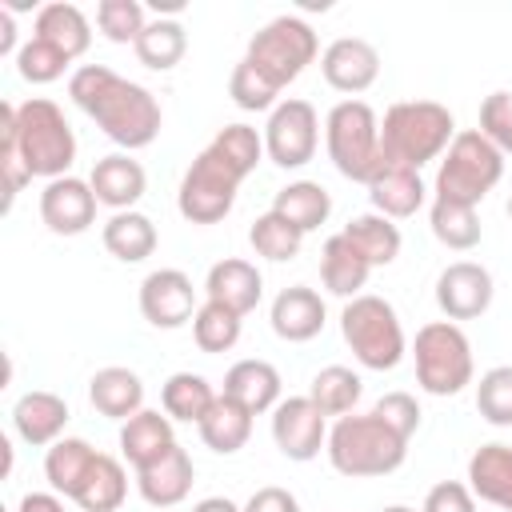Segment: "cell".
Returning <instances> with one entry per match:
<instances>
[{
  "label": "cell",
  "mask_w": 512,
  "mask_h": 512,
  "mask_svg": "<svg viewBox=\"0 0 512 512\" xmlns=\"http://www.w3.org/2000/svg\"><path fill=\"white\" fill-rule=\"evenodd\" d=\"M412 360H416V384L428 396H456L476 376L472 340L452 320L424 324L416 332V340H412Z\"/></svg>",
  "instance_id": "obj_8"
},
{
  "label": "cell",
  "mask_w": 512,
  "mask_h": 512,
  "mask_svg": "<svg viewBox=\"0 0 512 512\" xmlns=\"http://www.w3.org/2000/svg\"><path fill=\"white\" fill-rule=\"evenodd\" d=\"M176 448V432H172V416L156 412V408H140L136 416H128L120 424V456L140 472L156 460H164Z\"/></svg>",
  "instance_id": "obj_22"
},
{
  "label": "cell",
  "mask_w": 512,
  "mask_h": 512,
  "mask_svg": "<svg viewBox=\"0 0 512 512\" xmlns=\"http://www.w3.org/2000/svg\"><path fill=\"white\" fill-rule=\"evenodd\" d=\"M268 320H272V332L288 344H308L324 332V320H328V308H324V296L308 284H292V288H280L272 308H268Z\"/></svg>",
  "instance_id": "obj_18"
},
{
  "label": "cell",
  "mask_w": 512,
  "mask_h": 512,
  "mask_svg": "<svg viewBox=\"0 0 512 512\" xmlns=\"http://www.w3.org/2000/svg\"><path fill=\"white\" fill-rule=\"evenodd\" d=\"M476 412L492 428H512V364H496L476 384Z\"/></svg>",
  "instance_id": "obj_42"
},
{
  "label": "cell",
  "mask_w": 512,
  "mask_h": 512,
  "mask_svg": "<svg viewBox=\"0 0 512 512\" xmlns=\"http://www.w3.org/2000/svg\"><path fill=\"white\" fill-rule=\"evenodd\" d=\"M20 44H16V20H12V8H0V56H16Z\"/></svg>",
  "instance_id": "obj_51"
},
{
  "label": "cell",
  "mask_w": 512,
  "mask_h": 512,
  "mask_svg": "<svg viewBox=\"0 0 512 512\" xmlns=\"http://www.w3.org/2000/svg\"><path fill=\"white\" fill-rule=\"evenodd\" d=\"M456 140V116L440 100H400L380 120V156L408 168L440 160Z\"/></svg>",
  "instance_id": "obj_4"
},
{
  "label": "cell",
  "mask_w": 512,
  "mask_h": 512,
  "mask_svg": "<svg viewBox=\"0 0 512 512\" xmlns=\"http://www.w3.org/2000/svg\"><path fill=\"white\" fill-rule=\"evenodd\" d=\"M196 288H192V276L180 272V268H156L140 280V316L152 324V328H184L192 324L196 316Z\"/></svg>",
  "instance_id": "obj_13"
},
{
  "label": "cell",
  "mask_w": 512,
  "mask_h": 512,
  "mask_svg": "<svg viewBox=\"0 0 512 512\" xmlns=\"http://www.w3.org/2000/svg\"><path fill=\"white\" fill-rule=\"evenodd\" d=\"M496 284L492 272L476 260H456L436 276V308L444 312V320H476L492 308Z\"/></svg>",
  "instance_id": "obj_14"
},
{
  "label": "cell",
  "mask_w": 512,
  "mask_h": 512,
  "mask_svg": "<svg viewBox=\"0 0 512 512\" xmlns=\"http://www.w3.org/2000/svg\"><path fill=\"white\" fill-rule=\"evenodd\" d=\"M248 176L236 172L216 148H204L196 152V160L188 164V172L180 176V188H176V208L188 224H220L232 204H236V192Z\"/></svg>",
  "instance_id": "obj_10"
},
{
  "label": "cell",
  "mask_w": 512,
  "mask_h": 512,
  "mask_svg": "<svg viewBox=\"0 0 512 512\" xmlns=\"http://www.w3.org/2000/svg\"><path fill=\"white\" fill-rule=\"evenodd\" d=\"M208 148H216L236 172H244V176H252L256 172V164L264 160V132H256L252 124H224L216 136H212V144Z\"/></svg>",
  "instance_id": "obj_41"
},
{
  "label": "cell",
  "mask_w": 512,
  "mask_h": 512,
  "mask_svg": "<svg viewBox=\"0 0 512 512\" xmlns=\"http://www.w3.org/2000/svg\"><path fill=\"white\" fill-rule=\"evenodd\" d=\"M340 336L352 348V356L360 360V368H368V372H392L408 352L404 324H400L396 308L376 292H360V296L344 300Z\"/></svg>",
  "instance_id": "obj_5"
},
{
  "label": "cell",
  "mask_w": 512,
  "mask_h": 512,
  "mask_svg": "<svg viewBox=\"0 0 512 512\" xmlns=\"http://www.w3.org/2000/svg\"><path fill=\"white\" fill-rule=\"evenodd\" d=\"M16 156L28 176L60 180L72 176L76 164V132L64 116V108L48 96H28L24 104L4 100L0 104V160Z\"/></svg>",
  "instance_id": "obj_2"
},
{
  "label": "cell",
  "mask_w": 512,
  "mask_h": 512,
  "mask_svg": "<svg viewBox=\"0 0 512 512\" xmlns=\"http://www.w3.org/2000/svg\"><path fill=\"white\" fill-rule=\"evenodd\" d=\"M328 464L348 480L388 476L408 460V440L376 412H348L328 428Z\"/></svg>",
  "instance_id": "obj_3"
},
{
  "label": "cell",
  "mask_w": 512,
  "mask_h": 512,
  "mask_svg": "<svg viewBox=\"0 0 512 512\" xmlns=\"http://www.w3.org/2000/svg\"><path fill=\"white\" fill-rule=\"evenodd\" d=\"M508 220H512V196H508Z\"/></svg>",
  "instance_id": "obj_54"
},
{
  "label": "cell",
  "mask_w": 512,
  "mask_h": 512,
  "mask_svg": "<svg viewBox=\"0 0 512 512\" xmlns=\"http://www.w3.org/2000/svg\"><path fill=\"white\" fill-rule=\"evenodd\" d=\"M32 36L56 44L68 60H80L92 44V20L76 8V4H64V0H52L44 8H36V20H32Z\"/></svg>",
  "instance_id": "obj_27"
},
{
  "label": "cell",
  "mask_w": 512,
  "mask_h": 512,
  "mask_svg": "<svg viewBox=\"0 0 512 512\" xmlns=\"http://www.w3.org/2000/svg\"><path fill=\"white\" fill-rule=\"evenodd\" d=\"M380 512H416V508H408V504H388V508H380Z\"/></svg>",
  "instance_id": "obj_53"
},
{
  "label": "cell",
  "mask_w": 512,
  "mask_h": 512,
  "mask_svg": "<svg viewBox=\"0 0 512 512\" xmlns=\"http://www.w3.org/2000/svg\"><path fill=\"white\" fill-rule=\"evenodd\" d=\"M468 488L476 500L512 512V444H480L468 456Z\"/></svg>",
  "instance_id": "obj_24"
},
{
  "label": "cell",
  "mask_w": 512,
  "mask_h": 512,
  "mask_svg": "<svg viewBox=\"0 0 512 512\" xmlns=\"http://www.w3.org/2000/svg\"><path fill=\"white\" fill-rule=\"evenodd\" d=\"M420 512H476V496L464 480H440L428 488Z\"/></svg>",
  "instance_id": "obj_48"
},
{
  "label": "cell",
  "mask_w": 512,
  "mask_h": 512,
  "mask_svg": "<svg viewBox=\"0 0 512 512\" xmlns=\"http://www.w3.org/2000/svg\"><path fill=\"white\" fill-rule=\"evenodd\" d=\"M68 56L56 48V44H48V40H40V36H28L24 44H20V52H16V72L28 80V84H52V80H60L64 72H68Z\"/></svg>",
  "instance_id": "obj_44"
},
{
  "label": "cell",
  "mask_w": 512,
  "mask_h": 512,
  "mask_svg": "<svg viewBox=\"0 0 512 512\" xmlns=\"http://www.w3.org/2000/svg\"><path fill=\"white\" fill-rule=\"evenodd\" d=\"M320 148V116L308 100L300 96H284L272 112H268V124H264V156L284 168V172H296L304 168Z\"/></svg>",
  "instance_id": "obj_11"
},
{
  "label": "cell",
  "mask_w": 512,
  "mask_h": 512,
  "mask_svg": "<svg viewBox=\"0 0 512 512\" xmlns=\"http://www.w3.org/2000/svg\"><path fill=\"white\" fill-rule=\"evenodd\" d=\"M244 512H300V500L280 484H264V488H256L248 496Z\"/></svg>",
  "instance_id": "obj_49"
},
{
  "label": "cell",
  "mask_w": 512,
  "mask_h": 512,
  "mask_svg": "<svg viewBox=\"0 0 512 512\" xmlns=\"http://www.w3.org/2000/svg\"><path fill=\"white\" fill-rule=\"evenodd\" d=\"M96 456H100V452H96L88 440H80V436H60V440L44 452V476H48V488L60 492L64 500H72V496L80 492L84 476L92 472Z\"/></svg>",
  "instance_id": "obj_29"
},
{
  "label": "cell",
  "mask_w": 512,
  "mask_h": 512,
  "mask_svg": "<svg viewBox=\"0 0 512 512\" xmlns=\"http://www.w3.org/2000/svg\"><path fill=\"white\" fill-rule=\"evenodd\" d=\"M316 56H320V40H316L312 24L300 20V16H276V20H268V24L248 40V52H244V60H248L260 76H268L280 92H284Z\"/></svg>",
  "instance_id": "obj_9"
},
{
  "label": "cell",
  "mask_w": 512,
  "mask_h": 512,
  "mask_svg": "<svg viewBox=\"0 0 512 512\" xmlns=\"http://www.w3.org/2000/svg\"><path fill=\"white\" fill-rule=\"evenodd\" d=\"M248 244L256 256L272 260V264H284V260H296L300 256V244H304V232L296 224H288L280 212H260L248 228Z\"/></svg>",
  "instance_id": "obj_39"
},
{
  "label": "cell",
  "mask_w": 512,
  "mask_h": 512,
  "mask_svg": "<svg viewBox=\"0 0 512 512\" xmlns=\"http://www.w3.org/2000/svg\"><path fill=\"white\" fill-rule=\"evenodd\" d=\"M240 320H244V316H236L232 308L204 300V304L196 308V316H192V340H196V348L208 352V356L236 348V340H240Z\"/></svg>",
  "instance_id": "obj_40"
},
{
  "label": "cell",
  "mask_w": 512,
  "mask_h": 512,
  "mask_svg": "<svg viewBox=\"0 0 512 512\" xmlns=\"http://www.w3.org/2000/svg\"><path fill=\"white\" fill-rule=\"evenodd\" d=\"M132 48H136V60H140L144 68H152V72H172V68L184 60V52H188V32H184L180 20L156 16V20H148V28L140 32V40H136Z\"/></svg>",
  "instance_id": "obj_35"
},
{
  "label": "cell",
  "mask_w": 512,
  "mask_h": 512,
  "mask_svg": "<svg viewBox=\"0 0 512 512\" xmlns=\"http://www.w3.org/2000/svg\"><path fill=\"white\" fill-rule=\"evenodd\" d=\"M152 512H172V508H152Z\"/></svg>",
  "instance_id": "obj_55"
},
{
  "label": "cell",
  "mask_w": 512,
  "mask_h": 512,
  "mask_svg": "<svg viewBox=\"0 0 512 512\" xmlns=\"http://www.w3.org/2000/svg\"><path fill=\"white\" fill-rule=\"evenodd\" d=\"M368 200L388 220H408L424 208L428 184L420 180V168H408L400 160H380L368 180Z\"/></svg>",
  "instance_id": "obj_17"
},
{
  "label": "cell",
  "mask_w": 512,
  "mask_h": 512,
  "mask_svg": "<svg viewBox=\"0 0 512 512\" xmlns=\"http://www.w3.org/2000/svg\"><path fill=\"white\" fill-rule=\"evenodd\" d=\"M372 412H376L388 428H396L404 440H412V432L420 428V404H416L412 392H384Z\"/></svg>",
  "instance_id": "obj_47"
},
{
  "label": "cell",
  "mask_w": 512,
  "mask_h": 512,
  "mask_svg": "<svg viewBox=\"0 0 512 512\" xmlns=\"http://www.w3.org/2000/svg\"><path fill=\"white\" fill-rule=\"evenodd\" d=\"M228 96H232V104L244 108V112H272V108L280 104V88H276L268 76H260L248 60H240V64L232 68V76H228Z\"/></svg>",
  "instance_id": "obj_45"
},
{
  "label": "cell",
  "mask_w": 512,
  "mask_h": 512,
  "mask_svg": "<svg viewBox=\"0 0 512 512\" xmlns=\"http://www.w3.org/2000/svg\"><path fill=\"white\" fill-rule=\"evenodd\" d=\"M272 440L280 456L308 464L328 448V416L308 400V396H288L272 408Z\"/></svg>",
  "instance_id": "obj_12"
},
{
  "label": "cell",
  "mask_w": 512,
  "mask_h": 512,
  "mask_svg": "<svg viewBox=\"0 0 512 512\" xmlns=\"http://www.w3.org/2000/svg\"><path fill=\"white\" fill-rule=\"evenodd\" d=\"M368 276H372V264L352 248V240L344 232H332L324 240V248H320V280H324V288L332 296H340V300H352V296H360Z\"/></svg>",
  "instance_id": "obj_28"
},
{
  "label": "cell",
  "mask_w": 512,
  "mask_h": 512,
  "mask_svg": "<svg viewBox=\"0 0 512 512\" xmlns=\"http://www.w3.org/2000/svg\"><path fill=\"white\" fill-rule=\"evenodd\" d=\"M272 212H280L288 224H296V228L308 236V232H316V228L332 216V196H328V188L316 184V180H288V184L276 192Z\"/></svg>",
  "instance_id": "obj_32"
},
{
  "label": "cell",
  "mask_w": 512,
  "mask_h": 512,
  "mask_svg": "<svg viewBox=\"0 0 512 512\" xmlns=\"http://www.w3.org/2000/svg\"><path fill=\"white\" fill-rule=\"evenodd\" d=\"M96 204L100 200L88 180L60 176V180H48L40 192V220L56 236H80L96 224Z\"/></svg>",
  "instance_id": "obj_16"
},
{
  "label": "cell",
  "mask_w": 512,
  "mask_h": 512,
  "mask_svg": "<svg viewBox=\"0 0 512 512\" xmlns=\"http://www.w3.org/2000/svg\"><path fill=\"white\" fill-rule=\"evenodd\" d=\"M96 28L112 44H136L140 32L148 28L144 4L140 0H100L96 4Z\"/></svg>",
  "instance_id": "obj_43"
},
{
  "label": "cell",
  "mask_w": 512,
  "mask_h": 512,
  "mask_svg": "<svg viewBox=\"0 0 512 512\" xmlns=\"http://www.w3.org/2000/svg\"><path fill=\"white\" fill-rule=\"evenodd\" d=\"M500 176H504V152L492 140H484L480 128H464L440 156L432 192L436 200L480 208V200L500 184Z\"/></svg>",
  "instance_id": "obj_6"
},
{
  "label": "cell",
  "mask_w": 512,
  "mask_h": 512,
  "mask_svg": "<svg viewBox=\"0 0 512 512\" xmlns=\"http://www.w3.org/2000/svg\"><path fill=\"white\" fill-rule=\"evenodd\" d=\"M204 296L212 304H224L232 308L236 316H248L260 296H264V276L252 260H240V256H228V260H216L204 276Z\"/></svg>",
  "instance_id": "obj_21"
},
{
  "label": "cell",
  "mask_w": 512,
  "mask_h": 512,
  "mask_svg": "<svg viewBox=\"0 0 512 512\" xmlns=\"http://www.w3.org/2000/svg\"><path fill=\"white\" fill-rule=\"evenodd\" d=\"M68 100L88 120H96V128L124 152L148 148L164 124L160 100L144 84L112 72L108 64H80L68 76Z\"/></svg>",
  "instance_id": "obj_1"
},
{
  "label": "cell",
  "mask_w": 512,
  "mask_h": 512,
  "mask_svg": "<svg viewBox=\"0 0 512 512\" xmlns=\"http://www.w3.org/2000/svg\"><path fill=\"white\" fill-rule=\"evenodd\" d=\"M324 148L344 180L368 184L380 156V116L364 100H336L324 116Z\"/></svg>",
  "instance_id": "obj_7"
},
{
  "label": "cell",
  "mask_w": 512,
  "mask_h": 512,
  "mask_svg": "<svg viewBox=\"0 0 512 512\" xmlns=\"http://www.w3.org/2000/svg\"><path fill=\"white\" fill-rule=\"evenodd\" d=\"M428 224H432V236L452 248V252H468L480 244L484 228H480V212L468 208V204H448V200H432L428 208Z\"/></svg>",
  "instance_id": "obj_38"
},
{
  "label": "cell",
  "mask_w": 512,
  "mask_h": 512,
  "mask_svg": "<svg viewBox=\"0 0 512 512\" xmlns=\"http://www.w3.org/2000/svg\"><path fill=\"white\" fill-rule=\"evenodd\" d=\"M192 480H196V464H192L188 448L176 444L164 460L136 472V492L144 496L148 508H176L180 500H188Z\"/></svg>",
  "instance_id": "obj_23"
},
{
  "label": "cell",
  "mask_w": 512,
  "mask_h": 512,
  "mask_svg": "<svg viewBox=\"0 0 512 512\" xmlns=\"http://www.w3.org/2000/svg\"><path fill=\"white\" fill-rule=\"evenodd\" d=\"M220 392L232 396V400H240L252 416H260V412H272V408L280 404L284 380H280L276 364L248 356V360H236V364L224 372V388H220Z\"/></svg>",
  "instance_id": "obj_25"
},
{
  "label": "cell",
  "mask_w": 512,
  "mask_h": 512,
  "mask_svg": "<svg viewBox=\"0 0 512 512\" xmlns=\"http://www.w3.org/2000/svg\"><path fill=\"white\" fill-rule=\"evenodd\" d=\"M88 184L96 192V200L112 212H128L140 204V196L148 192V172L140 160H132L128 152H112V156H100L88 172Z\"/></svg>",
  "instance_id": "obj_20"
},
{
  "label": "cell",
  "mask_w": 512,
  "mask_h": 512,
  "mask_svg": "<svg viewBox=\"0 0 512 512\" xmlns=\"http://www.w3.org/2000/svg\"><path fill=\"white\" fill-rule=\"evenodd\" d=\"M124 500H128V472H124V464L116 456L100 452L92 472L84 476L80 492L72 496V504L80 512H116Z\"/></svg>",
  "instance_id": "obj_33"
},
{
  "label": "cell",
  "mask_w": 512,
  "mask_h": 512,
  "mask_svg": "<svg viewBox=\"0 0 512 512\" xmlns=\"http://www.w3.org/2000/svg\"><path fill=\"white\" fill-rule=\"evenodd\" d=\"M320 76H324L328 88H336L348 100H356L360 92H368L376 84V76H380V52L364 36H336L320 52Z\"/></svg>",
  "instance_id": "obj_15"
},
{
  "label": "cell",
  "mask_w": 512,
  "mask_h": 512,
  "mask_svg": "<svg viewBox=\"0 0 512 512\" xmlns=\"http://www.w3.org/2000/svg\"><path fill=\"white\" fill-rule=\"evenodd\" d=\"M480 136L500 152H512V92H492L480 100Z\"/></svg>",
  "instance_id": "obj_46"
},
{
  "label": "cell",
  "mask_w": 512,
  "mask_h": 512,
  "mask_svg": "<svg viewBox=\"0 0 512 512\" xmlns=\"http://www.w3.org/2000/svg\"><path fill=\"white\" fill-rule=\"evenodd\" d=\"M68 400L48 392V388H32L12 404V432L28 444V448H52L64 428H68Z\"/></svg>",
  "instance_id": "obj_19"
},
{
  "label": "cell",
  "mask_w": 512,
  "mask_h": 512,
  "mask_svg": "<svg viewBox=\"0 0 512 512\" xmlns=\"http://www.w3.org/2000/svg\"><path fill=\"white\" fill-rule=\"evenodd\" d=\"M88 400L100 416L108 420H128L144 408V380L124 368V364H108V368H96L92 380H88Z\"/></svg>",
  "instance_id": "obj_26"
},
{
  "label": "cell",
  "mask_w": 512,
  "mask_h": 512,
  "mask_svg": "<svg viewBox=\"0 0 512 512\" xmlns=\"http://www.w3.org/2000/svg\"><path fill=\"white\" fill-rule=\"evenodd\" d=\"M348 240H352V248L372 264V268H388L396 256H400V244H404V236H400V228L388 220V216H380V212H364V216H352L344 228H340Z\"/></svg>",
  "instance_id": "obj_34"
},
{
  "label": "cell",
  "mask_w": 512,
  "mask_h": 512,
  "mask_svg": "<svg viewBox=\"0 0 512 512\" xmlns=\"http://www.w3.org/2000/svg\"><path fill=\"white\" fill-rule=\"evenodd\" d=\"M200 428V440L216 452V456H232V452H240L244 444H248V436H252V412L240 404V400H232V396H216V404L208 408V416L196 424Z\"/></svg>",
  "instance_id": "obj_31"
},
{
  "label": "cell",
  "mask_w": 512,
  "mask_h": 512,
  "mask_svg": "<svg viewBox=\"0 0 512 512\" xmlns=\"http://www.w3.org/2000/svg\"><path fill=\"white\" fill-rule=\"evenodd\" d=\"M16 512H64V496L60 492H24Z\"/></svg>",
  "instance_id": "obj_50"
},
{
  "label": "cell",
  "mask_w": 512,
  "mask_h": 512,
  "mask_svg": "<svg viewBox=\"0 0 512 512\" xmlns=\"http://www.w3.org/2000/svg\"><path fill=\"white\" fill-rule=\"evenodd\" d=\"M100 240H104V248H108L120 264H140V260H148V256L156 252V244H160L156 224H152L144 212H136V208L112 212L108 224H104V232H100Z\"/></svg>",
  "instance_id": "obj_30"
},
{
  "label": "cell",
  "mask_w": 512,
  "mask_h": 512,
  "mask_svg": "<svg viewBox=\"0 0 512 512\" xmlns=\"http://www.w3.org/2000/svg\"><path fill=\"white\" fill-rule=\"evenodd\" d=\"M216 388L200 376V372H172L160 388V404L172 420H184V424H200L208 416V408L216 404Z\"/></svg>",
  "instance_id": "obj_37"
},
{
  "label": "cell",
  "mask_w": 512,
  "mask_h": 512,
  "mask_svg": "<svg viewBox=\"0 0 512 512\" xmlns=\"http://www.w3.org/2000/svg\"><path fill=\"white\" fill-rule=\"evenodd\" d=\"M192 512H244V508L236 500H228V496H204V500L192 504Z\"/></svg>",
  "instance_id": "obj_52"
},
{
  "label": "cell",
  "mask_w": 512,
  "mask_h": 512,
  "mask_svg": "<svg viewBox=\"0 0 512 512\" xmlns=\"http://www.w3.org/2000/svg\"><path fill=\"white\" fill-rule=\"evenodd\" d=\"M360 396H364V380H360V372H352V368H344V364L320 368V372L312 376V384H308V400H312L324 416H336V420L348 416V412H356Z\"/></svg>",
  "instance_id": "obj_36"
}]
</instances>
